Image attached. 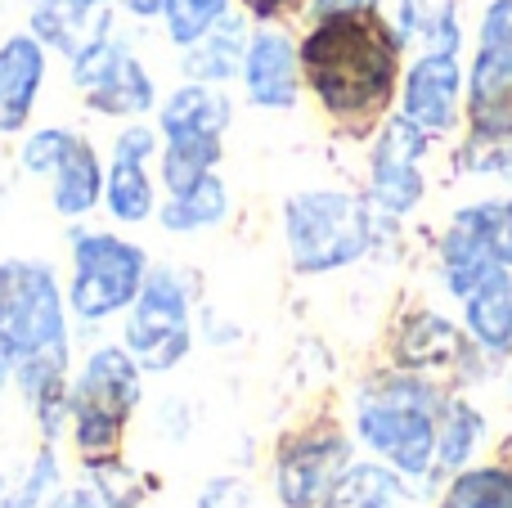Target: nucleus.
<instances>
[{
	"label": "nucleus",
	"mask_w": 512,
	"mask_h": 508,
	"mask_svg": "<svg viewBox=\"0 0 512 508\" xmlns=\"http://www.w3.org/2000/svg\"><path fill=\"white\" fill-rule=\"evenodd\" d=\"M463 131L512 135V0H486L468 59Z\"/></svg>",
	"instance_id": "obj_7"
},
{
	"label": "nucleus",
	"mask_w": 512,
	"mask_h": 508,
	"mask_svg": "<svg viewBox=\"0 0 512 508\" xmlns=\"http://www.w3.org/2000/svg\"><path fill=\"white\" fill-rule=\"evenodd\" d=\"M14 378L23 387L27 405H32L36 423H41L45 441H54L68 423V342L63 347H50V351H36L27 360H14Z\"/></svg>",
	"instance_id": "obj_19"
},
{
	"label": "nucleus",
	"mask_w": 512,
	"mask_h": 508,
	"mask_svg": "<svg viewBox=\"0 0 512 508\" xmlns=\"http://www.w3.org/2000/svg\"><path fill=\"white\" fill-rule=\"evenodd\" d=\"M495 257H499V266L512 270V198H499V216H495Z\"/></svg>",
	"instance_id": "obj_37"
},
{
	"label": "nucleus",
	"mask_w": 512,
	"mask_h": 508,
	"mask_svg": "<svg viewBox=\"0 0 512 508\" xmlns=\"http://www.w3.org/2000/svg\"><path fill=\"white\" fill-rule=\"evenodd\" d=\"M382 216L346 189H301L283 203V243L297 275H333L369 257Z\"/></svg>",
	"instance_id": "obj_3"
},
{
	"label": "nucleus",
	"mask_w": 512,
	"mask_h": 508,
	"mask_svg": "<svg viewBox=\"0 0 512 508\" xmlns=\"http://www.w3.org/2000/svg\"><path fill=\"white\" fill-rule=\"evenodd\" d=\"M225 14H230V0H162V23H167L171 45L180 50L207 36Z\"/></svg>",
	"instance_id": "obj_31"
},
{
	"label": "nucleus",
	"mask_w": 512,
	"mask_h": 508,
	"mask_svg": "<svg viewBox=\"0 0 512 508\" xmlns=\"http://www.w3.org/2000/svg\"><path fill=\"white\" fill-rule=\"evenodd\" d=\"M495 216H499V198H481V203L459 207L445 221V234L436 243V261H441L445 293L459 297V302L504 270L495 257Z\"/></svg>",
	"instance_id": "obj_15"
},
{
	"label": "nucleus",
	"mask_w": 512,
	"mask_h": 508,
	"mask_svg": "<svg viewBox=\"0 0 512 508\" xmlns=\"http://www.w3.org/2000/svg\"><path fill=\"white\" fill-rule=\"evenodd\" d=\"M463 329L495 360L512 356V270L508 266L495 279H486L477 293L463 297Z\"/></svg>",
	"instance_id": "obj_21"
},
{
	"label": "nucleus",
	"mask_w": 512,
	"mask_h": 508,
	"mask_svg": "<svg viewBox=\"0 0 512 508\" xmlns=\"http://www.w3.org/2000/svg\"><path fill=\"white\" fill-rule=\"evenodd\" d=\"M301 81L342 135H373L396 108L405 50L382 32L369 9L315 18L297 41Z\"/></svg>",
	"instance_id": "obj_1"
},
{
	"label": "nucleus",
	"mask_w": 512,
	"mask_h": 508,
	"mask_svg": "<svg viewBox=\"0 0 512 508\" xmlns=\"http://www.w3.org/2000/svg\"><path fill=\"white\" fill-rule=\"evenodd\" d=\"M162 185H167V194H185L189 185H198V180L207 176V171H216V162H221L225 144L221 135H203V131H176V135H162Z\"/></svg>",
	"instance_id": "obj_25"
},
{
	"label": "nucleus",
	"mask_w": 512,
	"mask_h": 508,
	"mask_svg": "<svg viewBox=\"0 0 512 508\" xmlns=\"http://www.w3.org/2000/svg\"><path fill=\"white\" fill-rule=\"evenodd\" d=\"M481 437H486V419L459 396H445L441 410V432H436V468L441 473H459L468 468V459L477 455Z\"/></svg>",
	"instance_id": "obj_28"
},
{
	"label": "nucleus",
	"mask_w": 512,
	"mask_h": 508,
	"mask_svg": "<svg viewBox=\"0 0 512 508\" xmlns=\"http://www.w3.org/2000/svg\"><path fill=\"white\" fill-rule=\"evenodd\" d=\"M189 347H194V324H189L185 279L176 270H153L126 315V351L140 369L162 374V369H176Z\"/></svg>",
	"instance_id": "obj_8"
},
{
	"label": "nucleus",
	"mask_w": 512,
	"mask_h": 508,
	"mask_svg": "<svg viewBox=\"0 0 512 508\" xmlns=\"http://www.w3.org/2000/svg\"><path fill=\"white\" fill-rule=\"evenodd\" d=\"M373 18L382 23V32L391 36V41L400 45V50H409V45H418V36H423V23H427V0H369Z\"/></svg>",
	"instance_id": "obj_32"
},
{
	"label": "nucleus",
	"mask_w": 512,
	"mask_h": 508,
	"mask_svg": "<svg viewBox=\"0 0 512 508\" xmlns=\"http://www.w3.org/2000/svg\"><path fill=\"white\" fill-rule=\"evenodd\" d=\"M41 86H45V45L32 32L0 41V135L23 131Z\"/></svg>",
	"instance_id": "obj_18"
},
{
	"label": "nucleus",
	"mask_w": 512,
	"mask_h": 508,
	"mask_svg": "<svg viewBox=\"0 0 512 508\" xmlns=\"http://www.w3.org/2000/svg\"><path fill=\"white\" fill-rule=\"evenodd\" d=\"M243 90L256 108H270V113H288L297 108L301 95V54L283 27L265 23L261 32H252L248 41V59H243Z\"/></svg>",
	"instance_id": "obj_16"
},
{
	"label": "nucleus",
	"mask_w": 512,
	"mask_h": 508,
	"mask_svg": "<svg viewBox=\"0 0 512 508\" xmlns=\"http://www.w3.org/2000/svg\"><path fill=\"white\" fill-rule=\"evenodd\" d=\"M239 5L248 18H256V23H279V18L297 14L306 0H239Z\"/></svg>",
	"instance_id": "obj_36"
},
{
	"label": "nucleus",
	"mask_w": 512,
	"mask_h": 508,
	"mask_svg": "<svg viewBox=\"0 0 512 508\" xmlns=\"http://www.w3.org/2000/svg\"><path fill=\"white\" fill-rule=\"evenodd\" d=\"M248 41H252L248 23L234 18V14H225L207 36H198L194 45H185L189 81H212V86H221V81L239 77L243 59H248Z\"/></svg>",
	"instance_id": "obj_22"
},
{
	"label": "nucleus",
	"mask_w": 512,
	"mask_h": 508,
	"mask_svg": "<svg viewBox=\"0 0 512 508\" xmlns=\"http://www.w3.org/2000/svg\"><path fill=\"white\" fill-rule=\"evenodd\" d=\"M140 405V365L126 347H99L77 374L68 396L72 446L81 464L99 455H117L122 432Z\"/></svg>",
	"instance_id": "obj_4"
},
{
	"label": "nucleus",
	"mask_w": 512,
	"mask_h": 508,
	"mask_svg": "<svg viewBox=\"0 0 512 508\" xmlns=\"http://www.w3.org/2000/svg\"><path fill=\"white\" fill-rule=\"evenodd\" d=\"M86 477H90V491L104 500V508H135L144 504V491H149V477H140L117 455L86 459Z\"/></svg>",
	"instance_id": "obj_30"
},
{
	"label": "nucleus",
	"mask_w": 512,
	"mask_h": 508,
	"mask_svg": "<svg viewBox=\"0 0 512 508\" xmlns=\"http://www.w3.org/2000/svg\"><path fill=\"white\" fill-rule=\"evenodd\" d=\"M351 468V437L337 423H306L274 446V491L283 508H319Z\"/></svg>",
	"instance_id": "obj_11"
},
{
	"label": "nucleus",
	"mask_w": 512,
	"mask_h": 508,
	"mask_svg": "<svg viewBox=\"0 0 512 508\" xmlns=\"http://www.w3.org/2000/svg\"><path fill=\"white\" fill-rule=\"evenodd\" d=\"M252 486L243 477H212L198 495V508H252Z\"/></svg>",
	"instance_id": "obj_35"
},
{
	"label": "nucleus",
	"mask_w": 512,
	"mask_h": 508,
	"mask_svg": "<svg viewBox=\"0 0 512 508\" xmlns=\"http://www.w3.org/2000/svg\"><path fill=\"white\" fill-rule=\"evenodd\" d=\"M445 387L409 369H382L355 396V432L396 473L427 477L436 468V432H441Z\"/></svg>",
	"instance_id": "obj_2"
},
{
	"label": "nucleus",
	"mask_w": 512,
	"mask_h": 508,
	"mask_svg": "<svg viewBox=\"0 0 512 508\" xmlns=\"http://www.w3.org/2000/svg\"><path fill=\"white\" fill-rule=\"evenodd\" d=\"M418 45L436 50V54H463V5L459 0H441V5L427 9Z\"/></svg>",
	"instance_id": "obj_34"
},
{
	"label": "nucleus",
	"mask_w": 512,
	"mask_h": 508,
	"mask_svg": "<svg viewBox=\"0 0 512 508\" xmlns=\"http://www.w3.org/2000/svg\"><path fill=\"white\" fill-rule=\"evenodd\" d=\"M225 216H230V189H225V180L216 176V171H207L198 185H189L185 194H171L167 203H162L158 221H162V230H171V234H194V230L221 225Z\"/></svg>",
	"instance_id": "obj_24"
},
{
	"label": "nucleus",
	"mask_w": 512,
	"mask_h": 508,
	"mask_svg": "<svg viewBox=\"0 0 512 508\" xmlns=\"http://www.w3.org/2000/svg\"><path fill=\"white\" fill-rule=\"evenodd\" d=\"M387 347H391V365L396 369L423 374V378H432V383L441 374H450L454 387H468L472 378L486 374L481 356H490L486 347H477V342L468 338V329H459L454 320L427 311V306H414V311L400 315Z\"/></svg>",
	"instance_id": "obj_10"
},
{
	"label": "nucleus",
	"mask_w": 512,
	"mask_h": 508,
	"mask_svg": "<svg viewBox=\"0 0 512 508\" xmlns=\"http://www.w3.org/2000/svg\"><path fill=\"white\" fill-rule=\"evenodd\" d=\"M54 495H59V464H54V450L45 446L41 455L32 459V473L23 477V486L5 491L0 508H50Z\"/></svg>",
	"instance_id": "obj_33"
},
{
	"label": "nucleus",
	"mask_w": 512,
	"mask_h": 508,
	"mask_svg": "<svg viewBox=\"0 0 512 508\" xmlns=\"http://www.w3.org/2000/svg\"><path fill=\"white\" fill-rule=\"evenodd\" d=\"M369 0H306V14L310 23L315 18H333V14H355V9H364Z\"/></svg>",
	"instance_id": "obj_38"
},
{
	"label": "nucleus",
	"mask_w": 512,
	"mask_h": 508,
	"mask_svg": "<svg viewBox=\"0 0 512 508\" xmlns=\"http://www.w3.org/2000/svg\"><path fill=\"white\" fill-rule=\"evenodd\" d=\"M158 153V131H149L144 122L126 126L113 144V162L104 176V203L122 225H140L153 216L158 198H153V176L149 158Z\"/></svg>",
	"instance_id": "obj_17"
},
{
	"label": "nucleus",
	"mask_w": 512,
	"mask_h": 508,
	"mask_svg": "<svg viewBox=\"0 0 512 508\" xmlns=\"http://www.w3.org/2000/svg\"><path fill=\"white\" fill-rule=\"evenodd\" d=\"M50 508H104V500L95 491H59L50 500Z\"/></svg>",
	"instance_id": "obj_39"
},
{
	"label": "nucleus",
	"mask_w": 512,
	"mask_h": 508,
	"mask_svg": "<svg viewBox=\"0 0 512 508\" xmlns=\"http://www.w3.org/2000/svg\"><path fill=\"white\" fill-rule=\"evenodd\" d=\"M405 500V473L382 464H351L319 508H396Z\"/></svg>",
	"instance_id": "obj_26"
},
{
	"label": "nucleus",
	"mask_w": 512,
	"mask_h": 508,
	"mask_svg": "<svg viewBox=\"0 0 512 508\" xmlns=\"http://www.w3.org/2000/svg\"><path fill=\"white\" fill-rule=\"evenodd\" d=\"M72 86L86 95V108L99 117H144L158 104L149 68L117 36H99L72 54Z\"/></svg>",
	"instance_id": "obj_13"
},
{
	"label": "nucleus",
	"mask_w": 512,
	"mask_h": 508,
	"mask_svg": "<svg viewBox=\"0 0 512 508\" xmlns=\"http://www.w3.org/2000/svg\"><path fill=\"white\" fill-rule=\"evenodd\" d=\"M441 508H512V455L499 450V464L459 468L445 486Z\"/></svg>",
	"instance_id": "obj_27"
},
{
	"label": "nucleus",
	"mask_w": 512,
	"mask_h": 508,
	"mask_svg": "<svg viewBox=\"0 0 512 508\" xmlns=\"http://www.w3.org/2000/svg\"><path fill=\"white\" fill-rule=\"evenodd\" d=\"M68 342V306L45 261H0V351L27 360Z\"/></svg>",
	"instance_id": "obj_5"
},
{
	"label": "nucleus",
	"mask_w": 512,
	"mask_h": 508,
	"mask_svg": "<svg viewBox=\"0 0 512 508\" xmlns=\"http://www.w3.org/2000/svg\"><path fill=\"white\" fill-rule=\"evenodd\" d=\"M108 23H113V9H90L81 0H36L32 5V36L45 50H59L68 59L90 41L108 36Z\"/></svg>",
	"instance_id": "obj_20"
},
{
	"label": "nucleus",
	"mask_w": 512,
	"mask_h": 508,
	"mask_svg": "<svg viewBox=\"0 0 512 508\" xmlns=\"http://www.w3.org/2000/svg\"><path fill=\"white\" fill-rule=\"evenodd\" d=\"M126 9H131L135 18H158L162 14V0H126Z\"/></svg>",
	"instance_id": "obj_40"
},
{
	"label": "nucleus",
	"mask_w": 512,
	"mask_h": 508,
	"mask_svg": "<svg viewBox=\"0 0 512 508\" xmlns=\"http://www.w3.org/2000/svg\"><path fill=\"white\" fill-rule=\"evenodd\" d=\"M463 90H468V63L459 54L418 50L400 72L396 113L418 122L427 135H454L463 126Z\"/></svg>",
	"instance_id": "obj_14"
},
{
	"label": "nucleus",
	"mask_w": 512,
	"mask_h": 508,
	"mask_svg": "<svg viewBox=\"0 0 512 508\" xmlns=\"http://www.w3.org/2000/svg\"><path fill=\"white\" fill-rule=\"evenodd\" d=\"M432 153V135L418 122H409L405 113H387L382 126L373 131L369 149V189L364 198L373 203V212L382 216H414L427 198V176L423 162Z\"/></svg>",
	"instance_id": "obj_9"
},
{
	"label": "nucleus",
	"mask_w": 512,
	"mask_h": 508,
	"mask_svg": "<svg viewBox=\"0 0 512 508\" xmlns=\"http://www.w3.org/2000/svg\"><path fill=\"white\" fill-rule=\"evenodd\" d=\"M234 108L221 95V86L212 81H189V86L171 90L167 104L158 108V131L176 135V131H203V135H225Z\"/></svg>",
	"instance_id": "obj_23"
},
{
	"label": "nucleus",
	"mask_w": 512,
	"mask_h": 508,
	"mask_svg": "<svg viewBox=\"0 0 512 508\" xmlns=\"http://www.w3.org/2000/svg\"><path fill=\"white\" fill-rule=\"evenodd\" d=\"M454 171L459 176H490L512 185V135H477L463 131L454 144Z\"/></svg>",
	"instance_id": "obj_29"
},
{
	"label": "nucleus",
	"mask_w": 512,
	"mask_h": 508,
	"mask_svg": "<svg viewBox=\"0 0 512 508\" xmlns=\"http://www.w3.org/2000/svg\"><path fill=\"white\" fill-rule=\"evenodd\" d=\"M81 5H90V9H108L113 0H81Z\"/></svg>",
	"instance_id": "obj_42"
},
{
	"label": "nucleus",
	"mask_w": 512,
	"mask_h": 508,
	"mask_svg": "<svg viewBox=\"0 0 512 508\" xmlns=\"http://www.w3.org/2000/svg\"><path fill=\"white\" fill-rule=\"evenodd\" d=\"M9 378H14V360L5 356V351H0V392H5V383Z\"/></svg>",
	"instance_id": "obj_41"
},
{
	"label": "nucleus",
	"mask_w": 512,
	"mask_h": 508,
	"mask_svg": "<svg viewBox=\"0 0 512 508\" xmlns=\"http://www.w3.org/2000/svg\"><path fill=\"white\" fill-rule=\"evenodd\" d=\"M23 167L32 176H50V198L54 212L77 221V216L95 212L99 198H104V167H99V153L90 149V140H81L77 131H63V126H41L23 140Z\"/></svg>",
	"instance_id": "obj_12"
},
{
	"label": "nucleus",
	"mask_w": 512,
	"mask_h": 508,
	"mask_svg": "<svg viewBox=\"0 0 512 508\" xmlns=\"http://www.w3.org/2000/svg\"><path fill=\"white\" fill-rule=\"evenodd\" d=\"M149 279V257L140 243H126L122 234L77 230L72 234V284L68 306L81 320H108L126 311L140 297Z\"/></svg>",
	"instance_id": "obj_6"
}]
</instances>
